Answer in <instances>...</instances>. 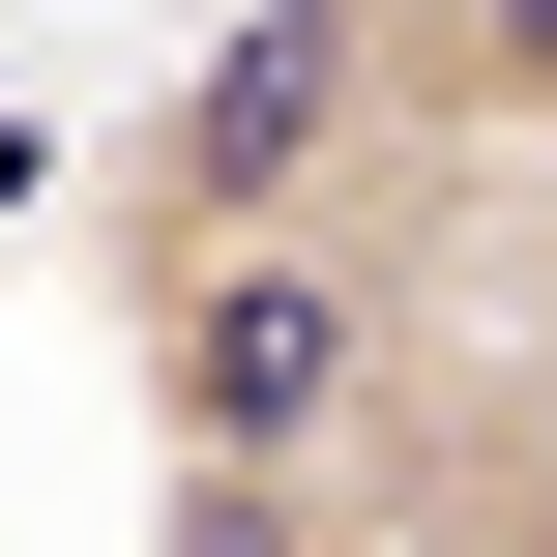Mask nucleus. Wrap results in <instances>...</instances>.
<instances>
[{"mask_svg":"<svg viewBox=\"0 0 557 557\" xmlns=\"http://www.w3.org/2000/svg\"><path fill=\"white\" fill-rule=\"evenodd\" d=\"M441 117H499L470 0H235V29L88 147V264H176V235H352Z\"/></svg>","mask_w":557,"mask_h":557,"instance_id":"f257e3e1","label":"nucleus"},{"mask_svg":"<svg viewBox=\"0 0 557 557\" xmlns=\"http://www.w3.org/2000/svg\"><path fill=\"white\" fill-rule=\"evenodd\" d=\"M117 294V382H147V470H352L411 294L352 235H176V264H88Z\"/></svg>","mask_w":557,"mask_h":557,"instance_id":"f03ea898","label":"nucleus"},{"mask_svg":"<svg viewBox=\"0 0 557 557\" xmlns=\"http://www.w3.org/2000/svg\"><path fill=\"white\" fill-rule=\"evenodd\" d=\"M147 557H411L352 470H147Z\"/></svg>","mask_w":557,"mask_h":557,"instance_id":"7ed1b4c3","label":"nucleus"},{"mask_svg":"<svg viewBox=\"0 0 557 557\" xmlns=\"http://www.w3.org/2000/svg\"><path fill=\"white\" fill-rule=\"evenodd\" d=\"M470 59H499V117L557 147V0H470Z\"/></svg>","mask_w":557,"mask_h":557,"instance_id":"20e7f679","label":"nucleus"},{"mask_svg":"<svg viewBox=\"0 0 557 557\" xmlns=\"http://www.w3.org/2000/svg\"><path fill=\"white\" fill-rule=\"evenodd\" d=\"M29 206H59V147H29V117H0V235H29Z\"/></svg>","mask_w":557,"mask_h":557,"instance_id":"39448f33","label":"nucleus"}]
</instances>
